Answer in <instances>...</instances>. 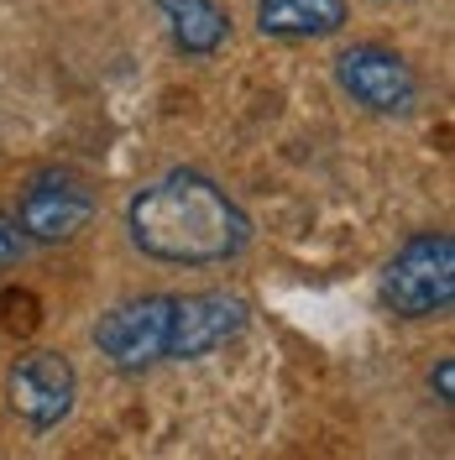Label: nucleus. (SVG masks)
Wrapping results in <instances>:
<instances>
[{
    "instance_id": "obj_1",
    "label": "nucleus",
    "mask_w": 455,
    "mask_h": 460,
    "mask_svg": "<svg viewBox=\"0 0 455 460\" xmlns=\"http://www.w3.org/2000/svg\"><path fill=\"white\" fill-rule=\"evenodd\" d=\"M126 235L152 261L210 267V261H230L246 252L252 220L241 215V204L230 199L215 178L178 168L163 172L157 183H147L142 194L126 204Z\"/></svg>"
},
{
    "instance_id": "obj_2",
    "label": "nucleus",
    "mask_w": 455,
    "mask_h": 460,
    "mask_svg": "<svg viewBox=\"0 0 455 460\" xmlns=\"http://www.w3.org/2000/svg\"><path fill=\"white\" fill-rule=\"evenodd\" d=\"M382 304L398 319H445L455 304V241L445 230H419L382 267Z\"/></svg>"
},
{
    "instance_id": "obj_3",
    "label": "nucleus",
    "mask_w": 455,
    "mask_h": 460,
    "mask_svg": "<svg viewBox=\"0 0 455 460\" xmlns=\"http://www.w3.org/2000/svg\"><path fill=\"white\" fill-rule=\"evenodd\" d=\"M173 298L178 293H147V298H126V304L105 309L94 324V350L115 372H147V367L168 361Z\"/></svg>"
},
{
    "instance_id": "obj_4",
    "label": "nucleus",
    "mask_w": 455,
    "mask_h": 460,
    "mask_svg": "<svg viewBox=\"0 0 455 460\" xmlns=\"http://www.w3.org/2000/svg\"><path fill=\"white\" fill-rule=\"evenodd\" d=\"M94 220V189L85 172L74 168H42L27 178L22 204H16V226L27 241L42 246H63Z\"/></svg>"
},
{
    "instance_id": "obj_5",
    "label": "nucleus",
    "mask_w": 455,
    "mask_h": 460,
    "mask_svg": "<svg viewBox=\"0 0 455 460\" xmlns=\"http://www.w3.org/2000/svg\"><path fill=\"white\" fill-rule=\"evenodd\" d=\"M335 84L371 115H408L419 105V74L382 42H356L335 58Z\"/></svg>"
},
{
    "instance_id": "obj_6",
    "label": "nucleus",
    "mask_w": 455,
    "mask_h": 460,
    "mask_svg": "<svg viewBox=\"0 0 455 460\" xmlns=\"http://www.w3.org/2000/svg\"><path fill=\"white\" fill-rule=\"evenodd\" d=\"M74 398H79V372H74V361L63 350H27L5 372L11 413H22L37 434L63 424L74 413Z\"/></svg>"
},
{
    "instance_id": "obj_7",
    "label": "nucleus",
    "mask_w": 455,
    "mask_h": 460,
    "mask_svg": "<svg viewBox=\"0 0 455 460\" xmlns=\"http://www.w3.org/2000/svg\"><path fill=\"white\" fill-rule=\"evenodd\" d=\"M252 324V304L241 293H183L173 298V335H168V361H200L210 350L230 345Z\"/></svg>"
},
{
    "instance_id": "obj_8",
    "label": "nucleus",
    "mask_w": 455,
    "mask_h": 460,
    "mask_svg": "<svg viewBox=\"0 0 455 460\" xmlns=\"http://www.w3.org/2000/svg\"><path fill=\"white\" fill-rule=\"evenodd\" d=\"M345 27V0H256V31L278 42H309Z\"/></svg>"
},
{
    "instance_id": "obj_9",
    "label": "nucleus",
    "mask_w": 455,
    "mask_h": 460,
    "mask_svg": "<svg viewBox=\"0 0 455 460\" xmlns=\"http://www.w3.org/2000/svg\"><path fill=\"white\" fill-rule=\"evenodd\" d=\"M157 11H163V22L173 31V48L183 58H210L226 48L230 16L215 0H157Z\"/></svg>"
},
{
    "instance_id": "obj_10",
    "label": "nucleus",
    "mask_w": 455,
    "mask_h": 460,
    "mask_svg": "<svg viewBox=\"0 0 455 460\" xmlns=\"http://www.w3.org/2000/svg\"><path fill=\"white\" fill-rule=\"evenodd\" d=\"M0 324H5V335H31V330L42 324L37 293H31V288H5V293H0Z\"/></svg>"
},
{
    "instance_id": "obj_11",
    "label": "nucleus",
    "mask_w": 455,
    "mask_h": 460,
    "mask_svg": "<svg viewBox=\"0 0 455 460\" xmlns=\"http://www.w3.org/2000/svg\"><path fill=\"white\" fill-rule=\"evenodd\" d=\"M22 252H27V235H22V226H16V215L0 209V267L22 261Z\"/></svg>"
},
{
    "instance_id": "obj_12",
    "label": "nucleus",
    "mask_w": 455,
    "mask_h": 460,
    "mask_svg": "<svg viewBox=\"0 0 455 460\" xmlns=\"http://www.w3.org/2000/svg\"><path fill=\"white\" fill-rule=\"evenodd\" d=\"M429 387L440 393V402H455V361L445 356L440 367H434V376H429Z\"/></svg>"
}]
</instances>
